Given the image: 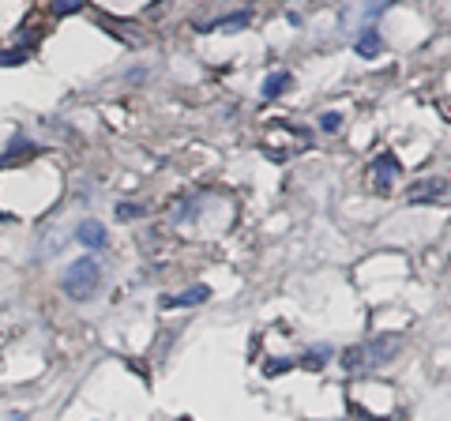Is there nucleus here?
Segmentation results:
<instances>
[{
	"instance_id": "1",
	"label": "nucleus",
	"mask_w": 451,
	"mask_h": 421,
	"mask_svg": "<svg viewBox=\"0 0 451 421\" xmlns=\"http://www.w3.org/2000/svg\"><path fill=\"white\" fill-rule=\"evenodd\" d=\"M98 283H102V267H98V260H75L68 271H64V294H68L72 301H87V297H94V290Z\"/></svg>"
},
{
	"instance_id": "2",
	"label": "nucleus",
	"mask_w": 451,
	"mask_h": 421,
	"mask_svg": "<svg viewBox=\"0 0 451 421\" xmlns=\"http://www.w3.org/2000/svg\"><path fill=\"white\" fill-rule=\"evenodd\" d=\"M399 350V339H380V342H365V346H354L343 354L346 369H357V365H383L391 354Z\"/></svg>"
},
{
	"instance_id": "3",
	"label": "nucleus",
	"mask_w": 451,
	"mask_h": 421,
	"mask_svg": "<svg viewBox=\"0 0 451 421\" xmlns=\"http://www.w3.org/2000/svg\"><path fill=\"white\" fill-rule=\"evenodd\" d=\"M75 241L87 245V248H102L106 245V226L102 222H91V219L80 222V226H75Z\"/></svg>"
},
{
	"instance_id": "4",
	"label": "nucleus",
	"mask_w": 451,
	"mask_h": 421,
	"mask_svg": "<svg viewBox=\"0 0 451 421\" xmlns=\"http://www.w3.org/2000/svg\"><path fill=\"white\" fill-rule=\"evenodd\" d=\"M444 192H447V181H440V177H425L421 185H414L410 192H406V200L421 203V200H436V196H444Z\"/></svg>"
},
{
	"instance_id": "5",
	"label": "nucleus",
	"mask_w": 451,
	"mask_h": 421,
	"mask_svg": "<svg viewBox=\"0 0 451 421\" xmlns=\"http://www.w3.org/2000/svg\"><path fill=\"white\" fill-rule=\"evenodd\" d=\"M395 169H399V166H395V158H391V155H380L376 166H372V188H376V192H388Z\"/></svg>"
},
{
	"instance_id": "6",
	"label": "nucleus",
	"mask_w": 451,
	"mask_h": 421,
	"mask_svg": "<svg viewBox=\"0 0 451 421\" xmlns=\"http://www.w3.org/2000/svg\"><path fill=\"white\" fill-rule=\"evenodd\" d=\"M207 297H211L207 286H192V290H184V294H177V297H166L162 305L166 309H184V305H200V301H207Z\"/></svg>"
},
{
	"instance_id": "7",
	"label": "nucleus",
	"mask_w": 451,
	"mask_h": 421,
	"mask_svg": "<svg viewBox=\"0 0 451 421\" xmlns=\"http://www.w3.org/2000/svg\"><path fill=\"white\" fill-rule=\"evenodd\" d=\"M290 83H293L290 72H271L267 79H263V98H279V94L290 87Z\"/></svg>"
},
{
	"instance_id": "8",
	"label": "nucleus",
	"mask_w": 451,
	"mask_h": 421,
	"mask_svg": "<svg viewBox=\"0 0 451 421\" xmlns=\"http://www.w3.org/2000/svg\"><path fill=\"white\" fill-rule=\"evenodd\" d=\"M245 23H248V12H237L229 19H218V23H207L203 30H229V27H245Z\"/></svg>"
},
{
	"instance_id": "9",
	"label": "nucleus",
	"mask_w": 451,
	"mask_h": 421,
	"mask_svg": "<svg viewBox=\"0 0 451 421\" xmlns=\"http://www.w3.org/2000/svg\"><path fill=\"white\" fill-rule=\"evenodd\" d=\"M27 60V49H0V64L4 68H15V64Z\"/></svg>"
},
{
	"instance_id": "10",
	"label": "nucleus",
	"mask_w": 451,
	"mask_h": 421,
	"mask_svg": "<svg viewBox=\"0 0 451 421\" xmlns=\"http://www.w3.org/2000/svg\"><path fill=\"white\" fill-rule=\"evenodd\" d=\"M357 49L365 53V57H369V53H376V49H380V34H376V30H365V34H361V41H357Z\"/></svg>"
},
{
	"instance_id": "11",
	"label": "nucleus",
	"mask_w": 451,
	"mask_h": 421,
	"mask_svg": "<svg viewBox=\"0 0 451 421\" xmlns=\"http://www.w3.org/2000/svg\"><path fill=\"white\" fill-rule=\"evenodd\" d=\"M80 8H83V0H53V15H72Z\"/></svg>"
},
{
	"instance_id": "12",
	"label": "nucleus",
	"mask_w": 451,
	"mask_h": 421,
	"mask_svg": "<svg viewBox=\"0 0 451 421\" xmlns=\"http://www.w3.org/2000/svg\"><path fill=\"white\" fill-rule=\"evenodd\" d=\"M139 214H143V207H136V203H120V207H117L120 222H132V219H139Z\"/></svg>"
},
{
	"instance_id": "13",
	"label": "nucleus",
	"mask_w": 451,
	"mask_h": 421,
	"mask_svg": "<svg viewBox=\"0 0 451 421\" xmlns=\"http://www.w3.org/2000/svg\"><path fill=\"white\" fill-rule=\"evenodd\" d=\"M338 124H343V117H338V113H324V117H320V128H324V132H338Z\"/></svg>"
},
{
	"instance_id": "14",
	"label": "nucleus",
	"mask_w": 451,
	"mask_h": 421,
	"mask_svg": "<svg viewBox=\"0 0 451 421\" xmlns=\"http://www.w3.org/2000/svg\"><path fill=\"white\" fill-rule=\"evenodd\" d=\"M324 358H327V346L312 350V354H305V365H309V369H320V365H324Z\"/></svg>"
},
{
	"instance_id": "15",
	"label": "nucleus",
	"mask_w": 451,
	"mask_h": 421,
	"mask_svg": "<svg viewBox=\"0 0 451 421\" xmlns=\"http://www.w3.org/2000/svg\"><path fill=\"white\" fill-rule=\"evenodd\" d=\"M4 219H8V214H0V222H4Z\"/></svg>"
}]
</instances>
